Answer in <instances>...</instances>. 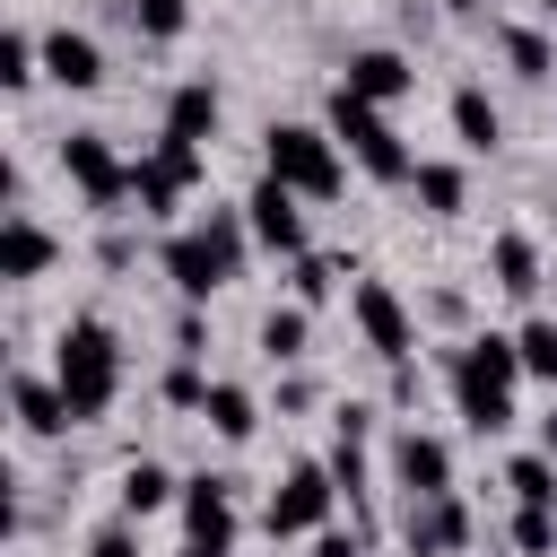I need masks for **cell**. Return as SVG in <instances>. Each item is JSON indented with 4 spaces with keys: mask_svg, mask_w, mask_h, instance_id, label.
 Listing matches in <instances>:
<instances>
[{
    "mask_svg": "<svg viewBox=\"0 0 557 557\" xmlns=\"http://www.w3.org/2000/svg\"><path fill=\"white\" fill-rule=\"evenodd\" d=\"M174 357H209V322H200V305L174 313Z\"/></svg>",
    "mask_w": 557,
    "mask_h": 557,
    "instance_id": "35",
    "label": "cell"
},
{
    "mask_svg": "<svg viewBox=\"0 0 557 557\" xmlns=\"http://www.w3.org/2000/svg\"><path fill=\"white\" fill-rule=\"evenodd\" d=\"M444 17H479V0H444Z\"/></svg>",
    "mask_w": 557,
    "mask_h": 557,
    "instance_id": "38",
    "label": "cell"
},
{
    "mask_svg": "<svg viewBox=\"0 0 557 557\" xmlns=\"http://www.w3.org/2000/svg\"><path fill=\"white\" fill-rule=\"evenodd\" d=\"M252 339H261V357H270V366H305V348H313V313L287 296V305H270V313H261V331H252Z\"/></svg>",
    "mask_w": 557,
    "mask_h": 557,
    "instance_id": "25",
    "label": "cell"
},
{
    "mask_svg": "<svg viewBox=\"0 0 557 557\" xmlns=\"http://www.w3.org/2000/svg\"><path fill=\"white\" fill-rule=\"evenodd\" d=\"M348 322H357V339H366L383 366H409V348H418V313L400 305L392 278H348Z\"/></svg>",
    "mask_w": 557,
    "mask_h": 557,
    "instance_id": "7",
    "label": "cell"
},
{
    "mask_svg": "<svg viewBox=\"0 0 557 557\" xmlns=\"http://www.w3.org/2000/svg\"><path fill=\"white\" fill-rule=\"evenodd\" d=\"M496 52H505V70L522 78V87H548L557 78V44H548V26H496Z\"/></svg>",
    "mask_w": 557,
    "mask_h": 557,
    "instance_id": "24",
    "label": "cell"
},
{
    "mask_svg": "<svg viewBox=\"0 0 557 557\" xmlns=\"http://www.w3.org/2000/svg\"><path fill=\"white\" fill-rule=\"evenodd\" d=\"M122 9H131V26L148 44H183L191 35V0H122Z\"/></svg>",
    "mask_w": 557,
    "mask_h": 557,
    "instance_id": "32",
    "label": "cell"
},
{
    "mask_svg": "<svg viewBox=\"0 0 557 557\" xmlns=\"http://www.w3.org/2000/svg\"><path fill=\"white\" fill-rule=\"evenodd\" d=\"M505 487H513V505H557V453H513L505 461Z\"/></svg>",
    "mask_w": 557,
    "mask_h": 557,
    "instance_id": "29",
    "label": "cell"
},
{
    "mask_svg": "<svg viewBox=\"0 0 557 557\" xmlns=\"http://www.w3.org/2000/svg\"><path fill=\"white\" fill-rule=\"evenodd\" d=\"M209 383H218V374H209V357H174V366L157 374V400H165V409H183V418H200Z\"/></svg>",
    "mask_w": 557,
    "mask_h": 557,
    "instance_id": "28",
    "label": "cell"
},
{
    "mask_svg": "<svg viewBox=\"0 0 557 557\" xmlns=\"http://www.w3.org/2000/svg\"><path fill=\"white\" fill-rule=\"evenodd\" d=\"M339 87L366 96V104H400V96H418V61L392 52V44H357V52L339 61Z\"/></svg>",
    "mask_w": 557,
    "mask_h": 557,
    "instance_id": "14",
    "label": "cell"
},
{
    "mask_svg": "<svg viewBox=\"0 0 557 557\" xmlns=\"http://www.w3.org/2000/svg\"><path fill=\"white\" fill-rule=\"evenodd\" d=\"M113 496H122V513H131V522H157V513H174V505H183V479H174L165 461H148V453H139V461H122V487H113Z\"/></svg>",
    "mask_w": 557,
    "mask_h": 557,
    "instance_id": "21",
    "label": "cell"
},
{
    "mask_svg": "<svg viewBox=\"0 0 557 557\" xmlns=\"http://www.w3.org/2000/svg\"><path fill=\"white\" fill-rule=\"evenodd\" d=\"M174 513H183V540H209V548H235V531H244V522H235V479H226V470H191Z\"/></svg>",
    "mask_w": 557,
    "mask_h": 557,
    "instance_id": "13",
    "label": "cell"
},
{
    "mask_svg": "<svg viewBox=\"0 0 557 557\" xmlns=\"http://www.w3.org/2000/svg\"><path fill=\"white\" fill-rule=\"evenodd\" d=\"M322 131L348 148V165H357L366 183H409V174H418V148L400 139L392 104H366V96L331 87V104H322Z\"/></svg>",
    "mask_w": 557,
    "mask_h": 557,
    "instance_id": "2",
    "label": "cell"
},
{
    "mask_svg": "<svg viewBox=\"0 0 557 557\" xmlns=\"http://www.w3.org/2000/svg\"><path fill=\"white\" fill-rule=\"evenodd\" d=\"M305 557H366V540H357V531H339V522H322Z\"/></svg>",
    "mask_w": 557,
    "mask_h": 557,
    "instance_id": "36",
    "label": "cell"
},
{
    "mask_svg": "<svg viewBox=\"0 0 557 557\" xmlns=\"http://www.w3.org/2000/svg\"><path fill=\"white\" fill-rule=\"evenodd\" d=\"M44 78L61 96H96L104 87V44L87 26H44Z\"/></svg>",
    "mask_w": 557,
    "mask_h": 557,
    "instance_id": "16",
    "label": "cell"
},
{
    "mask_svg": "<svg viewBox=\"0 0 557 557\" xmlns=\"http://www.w3.org/2000/svg\"><path fill=\"white\" fill-rule=\"evenodd\" d=\"M87 557H139V522H131V513L96 522V531H87Z\"/></svg>",
    "mask_w": 557,
    "mask_h": 557,
    "instance_id": "34",
    "label": "cell"
},
{
    "mask_svg": "<svg viewBox=\"0 0 557 557\" xmlns=\"http://www.w3.org/2000/svg\"><path fill=\"white\" fill-rule=\"evenodd\" d=\"M218 113H226V96H218V78H174V96H165V122L157 131H174V139H218Z\"/></svg>",
    "mask_w": 557,
    "mask_h": 557,
    "instance_id": "20",
    "label": "cell"
},
{
    "mask_svg": "<svg viewBox=\"0 0 557 557\" xmlns=\"http://www.w3.org/2000/svg\"><path fill=\"white\" fill-rule=\"evenodd\" d=\"M470 531H479V522H470V496H461V487L400 505V548H409V557H461Z\"/></svg>",
    "mask_w": 557,
    "mask_h": 557,
    "instance_id": "8",
    "label": "cell"
},
{
    "mask_svg": "<svg viewBox=\"0 0 557 557\" xmlns=\"http://www.w3.org/2000/svg\"><path fill=\"white\" fill-rule=\"evenodd\" d=\"M9 418H17V435L26 444H52V435H70L78 418H70V392L52 383V374H35V366H17L9 374Z\"/></svg>",
    "mask_w": 557,
    "mask_h": 557,
    "instance_id": "15",
    "label": "cell"
},
{
    "mask_svg": "<svg viewBox=\"0 0 557 557\" xmlns=\"http://www.w3.org/2000/svg\"><path fill=\"white\" fill-rule=\"evenodd\" d=\"M157 270L174 278V296H183V305H209V296L235 278V270H226V252L200 235V218H191V226H165V244H157Z\"/></svg>",
    "mask_w": 557,
    "mask_h": 557,
    "instance_id": "9",
    "label": "cell"
},
{
    "mask_svg": "<svg viewBox=\"0 0 557 557\" xmlns=\"http://www.w3.org/2000/svg\"><path fill=\"white\" fill-rule=\"evenodd\" d=\"M444 113H453V148H461V157H496V148H505V113H496V96H487L479 78H461Z\"/></svg>",
    "mask_w": 557,
    "mask_h": 557,
    "instance_id": "19",
    "label": "cell"
},
{
    "mask_svg": "<svg viewBox=\"0 0 557 557\" xmlns=\"http://www.w3.org/2000/svg\"><path fill=\"white\" fill-rule=\"evenodd\" d=\"M531 9H540V17H557V0H531Z\"/></svg>",
    "mask_w": 557,
    "mask_h": 557,
    "instance_id": "39",
    "label": "cell"
},
{
    "mask_svg": "<svg viewBox=\"0 0 557 557\" xmlns=\"http://www.w3.org/2000/svg\"><path fill=\"white\" fill-rule=\"evenodd\" d=\"M61 174H70V191H78L96 218H122V200H131V157H122L104 131H70V139H61Z\"/></svg>",
    "mask_w": 557,
    "mask_h": 557,
    "instance_id": "6",
    "label": "cell"
},
{
    "mask_svg": "<svg viewBox=\"0 0 557 557\" xmlns=\"http://www.w3.org/2000/svg\"><path fill=\"white\" fill-rule=\"evenodd\" d=\"M339 278H357V270H348V261H331V252H296V261H287V296H296L305 313H322Z\"/></svg>",
    "mask_w": 557,
    "mask_h": 557,
    "instance_id": "27",
    "label": "cell"
},
{
    "mask_svg": "<svg viewBox=\"0 0 557 557\" xmlns=\"http://www.w3.org/2000/svg\"><path fill=\"white\" fill-rule=\"evenodd\" d=\"M453 383V418L470 426V435H505L522 409H513V392H496V383H461V374H444Z\"/></svg>",
    "mask_w": 557,
    "mask_h": 557,
    "instance_id": "26",
    "label": "cell"
},
{
    "mask_svg": "<svg viewBox=\"0 0 557 557\" xmlns=\"http://www.w3.org/2000/svg\"><path fill=\"white\" fill-rule=\"evenodd\" d=\"M61 252H70V244H61L35 209H9V218H0V278H9V287H35L44 270H61Z\"/></svg>",
    "mask_w": 557,
    "mask_h": 557,
    "instance_id": "12",
    "label": "cell"
},
{
    "mask_svg": "<svg viewBox=\"0 0 557 557\" xmlns=\"http://www.w3.org/2000/svg\"><path fill=\"white\" fill-rule=\"evenodd\" d=\"M444 374H461V383H496V392H522V383H531L513 331H470V339L444 357Z\"/></svg>",
    "mask_w": 557,
    "mask_h": 557,
    "instance_id": "17",
    "label": "cell"
},
{
    "mask_svg": "<svg viewBox=\"0 0 557 557\" xmlns=\"http://www.w3.org/2000/svg\"><path fill=\"white\" fill-rule=\"evenodd\" d=\"M409 191H418L426 218H461V209H470V174H461V157H418Z\"/></svg>",
    "mask_w": 557,
    "mask_h": 557,
    "instance_id": "22",
    "label": "cell"
},
{
    "mask_svg": "<svg viewBox=\"0 0 557 557\" xmlns=\"http://www.w3.org/2000/svg\"><path fill=\"white\" fill-rule=\"evenodd\" d=\"M331 513H339V479H331V461H296V470L270 487V505H261V531L287 548V540H313Z\"/></svg>",
    "mask_w": 557,
    "mask_h": 557,
    "instance_id": "5",
    "label": "cell"
},
{
    "mask_svg": "<svg viewBox=\"0 0 557 557\" xmlns=\"http://www.w3.org/2000/svg\"><path fill=\"white\" fill-rule=\"evenodd\" d=\"M52 383L70 392V418L96 426L113 400H122V339L104 313H70L61 339H52Z\"/></svg>",
    "mask_w": 557,
    "mask_h": 557,
    "instance_id": "1",
    "label": "cell"
},
{
    "mask_svg": "<svg viewBox=\"0 0 557 557\" xmlns=\"http://www.w3.org/2000/svg\"><path fill=\"white\" fill-rule=\"evenodd\" d=\"M261 174H278V183L305 191V200H339V191H348V148H339L322 122H270V131H261Z\"/></svg>",
    "mask_w": 557,
    "mask_h": 557,
    "instance_id": "3",
    "label": "cell"
},
{
    "mask_svg": "<svg viewBox=\"0 0 557 557\" xmlns=\"http://www.w3.org/2000/svg\"><path fill=\"white\" fill-rule=\"evenodd\" d=\"M174 557H235V548H209V540H183Z\"/></svg>",
    "mask_w": 557,
    "mask_h": 557,
    "instance_id": "37",
    "label": "cell"
},
{
    "mask_svg": "<svg viewBox=\"0 0 557 557\" xmlns=\"http://www.w3.org/2000/svg\"><path fill=\"white\" fill-rule=\"evenodd\" d=\"M513 339H522V374H531V383H557V322H548V313H522Z\"/></svg>",
    "mask_w": 557,
    "mask_h": 557,
    "instance_id": "31",
    "label": "cell"
},
{
    "mask_svg": "<svg viewBox=\"0 0 557 557\" xmlns=\"http://www.w3.org/2000/svg\"><path fill=\"white\" fill-rule=\"evenodd\" d=\"M35 78H44V35L9 26V35H0V87H9V96H26Z\"/></svg>",
    "mask_w": 557,
    "mask_h": 557,
    "instance_id": "30",
    "label": "cell"
},
{
    "mask_svg": "<svg viewBox=\"0 0 557 557\" xmlns=\"http://www.w3.org/2000/svg\"><path fill=\"white\" fill-rule=\"evenodd\" d=\"M383 470H392L400 496H444V487H453V444H444L435 426H400V435L383 444Z\"/></svg>",
    "mask_w": 557,
    "mask_h": 557,
    "instance_id": "11",
    "label": "cell"
},
{
    "mask_svg": "<svg viewBox=\"0 0 557 557\" xmlns=\"http://www.w3.org/2000/svg\"><path fill=\"white\" fill-rule=\"evenodd\" d=\"M244 226H252V244H261V252H278V261L313 252V244H305V191H287L278 174H261V183L244 191Z\"/></svg>",
    "mask_w": 557,
    "mask_h": 557,
    "instance_id": "10",
    "label": "cell"
},
{
    "mask_svg": "<svg viewBox=\"0 0 557 557\" xmlns=\"http://www.w3.org/2000/svg\"><path fill=\"white\" fill-rule=\"evenodd\" d=\"M200 426L218 435V444H252V426H261V400L244 392V383H209V400H200Z\"/></svg>",
    "mask_w": 557,
    "mask_h": 557,
    "instance_id": "23",
    "label": "cell"
},
{
    "mask_svg": "<svg viewBox=\"0 0 557 557\" xmlns=\"http://www.w3.org/2000/svg\"><path fill=\"white\" fill-rule=\"evenodd\" d=\"M513 557H557V505H513Z\"/></svg>",
    "mask_w": 557,
    "mask_h": 557,
    "instance_id": "33",
    "label": "cell"
},
{
    "mask_svg": "<svg viewBox=\"0 0 557 557\" xmlns=\"http://www.w3.org/2000/svg\"><path fill=\"white\" fill-rule=\"evenodd\" d=\"M540 278H548L540 244H531L522 226H496V235H487V287H496V296H513V305H531V296H540Z\"/></svg>",
    "mask_w": 557,
    "mask_h": 557,
    "instance_id": "18",
    "label": "cell"
},
{
    "mask_svg": "<svg viewBox=\"0 0 557 557\" xmlns=\"http://www.w3.org/2000/svg\"><path fill=\"white\" fill-rule=\"evenodd\" d=\"M200 183H209V148H200V139L157 131V148L131 157V200H139V218H157V226H174V218H183V191H200Z\"/></svg>",
    "mask_w": 557,
    "mask_h": 557,
    "instance_id": "4",
    "label": "cell"
}]
</instances>
